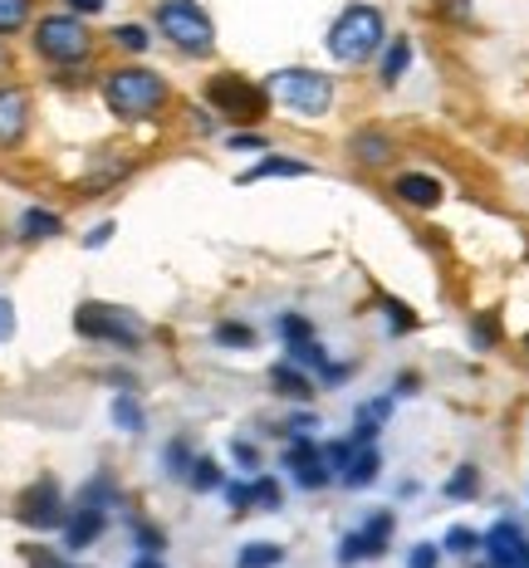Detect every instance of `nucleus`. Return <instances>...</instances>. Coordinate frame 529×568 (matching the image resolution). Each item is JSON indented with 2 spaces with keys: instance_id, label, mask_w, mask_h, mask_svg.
I'll return each mask as SVG.
<instances>
[{
  "instance_id": "f257e3e1",
  "label": "nucleus",
  "mask_w": 529,
  "mask_h": 568,
  "mask_svg": "<svg viewBox=\"0 0 529 568\" xmlns=\"http://www.w3.org/2000/svg\"><path fill=\"white\" fill-rule=\"evenodd\" d=\"M103 103H109L113 118L138 123V118H152L162 103H167V79L152 74V69H143V64L113 69V74L103 79Z\"/></svg>"
},
{
  "instance_id": "f03ea898",
  "label": "nucleus",
  "mask_w": 529,
  "mask_h": 568,
  "mask_svg": "<svg viewBox=\"0 0 529 568\" xmlns=\"http://www.w3.org/2000/svg\"><path fill=\"white\" fill-rule=\"evenodd\" d=\"M387 44V20L378 6H348L344 16L328 26V54L338 64H368Z\"/></svg>"
},
{
  "instance_id": "7ed1b4c3",
  "label": "nucleus",
  "mask_w": 529,
  "mask_h": 568,
  "mask_svg": "<svg viewBox=\"0 0 529 568\" xmlns=\"http://www.w3.org/2000/svg\"><path fill=\"white\" fill-rule=\"evenodd\" d=\"M157 30H162V40H172L176 50L192 54V59H206L216 50V26H211V16L196 6V0H162Z\"/></svg>"
},
{
  "instance_id": "20e7f679",
  "label": "nucleus",
  "mask_w": 529,
  "mask_h": 568,
  "mask_svg": "<svg viewBox=\"0 0 529 568\" xmlns=\"http://www.w3.org/2000/svg\"><path fill=\"white\" fill-rule=\"evenodd\" d=\"M74 328L93 343H113V348H138V343L147 338V324L133 310H123V304H99V300L79 304Z\"/></svg>"
},
{
  "instance_id": "39448f33",
  "label": "nucleus",
  "mask_w": 529,
  "mask_h": 568,
  "mask_svg": "<svg viewBox=\"0 0 529 568\" xmlns=\"http://www.w3.org/2000/svg\"><path fill=\"white\" fill-rule=\"evenodd\" d=\"M34 54L50 59L59 69H74L93 54V34L79 16H44L40 26H34Z\"/></svg>"
},
{
  "instance_id": "423d86ee",
  "label": "nucleus",
  "mask_w": 529,
  "mask_h": 568,
  "mask_svg": "<svg viewBox=\"0 0 529 568\" xmlns=\"http://www.w3.org/2000/svg\"><path fill=\"white\" fill-rule=\"evenodd\" d=\"M269 93H275L289 113L324 118L328 103H334V79L319 74V69H279V74H269Z\"/></svg>"
},
{
  "instance_id": "0eeeda50",
  "label": "nucleus",
  "mask_w": 529,
  "mask_h": 568,
  "mask_svg": "<svg viewBox=\"0 0 529 568\" xmlns=\"http://www.w3.org/2000/svg\"><path fill=\"white\" fill-rule=\"evenodd\" d=\"M265 99H269V89L251 84V79H241V74H216L206 84V103L221 118H231V123H261Z\"/></svg>"
},
{
  "instance_id": "6e6552de",
  "label": "nucleus",
  "mask_w": 529,
  "mask_h": 568,
  "mask_svg": "<svg viewBox=\"0 0 529 568\" xmlns=\"http://www.w3.org/2000/svg\"><path fill=\"white\" fill-rule=\"evenodd\" d=\"M64 515H69V505L54 476H40L34 485H26L16 500V519L30 529H64Z\"/></svg>"
},
{
  "instance_id": "1a4fd4ad",
  "label": "nucleus",
  "mask_w": 529,
  "mask_h": 568,
  "mask_svg": "<svg viewBox=\"0 0 529 568\" xmlns=\"http://www.w3.org/2000/svg\"><path fill=\"white\" fill-rule=\"evenodd\" d=\"M387 535H393V510H378L363 529L338 539V564H363V559H378Z\"/></svg>"
},
{
  "instance_id": "9d476101",
  "label": "nucleus",
  "mask_w": 529,
  "mask_h": 568,
  "mask_svg": "<svg viewBox=\"0 0 529 568\" xmlns=\"http://www.w3.org/2000/svg\"><path fill=\"white\" fill-rule=\"evenodd\" d=\"M285 470H289V480L299 485V490H324L328 480V466H324V452L309 442V436H294V446L285 452Z\"/></svg>"
},
{
  "instance_id": "9b49d317",
  "label": "nucleus",
  "mask_w": 529,
  "mask_h": 568,
  "mask_svg": "<svg viewBox=\"0 0 529 568\" xmlns=\"http://www.w3.org/2000/svg\"><path fill=\"white\" fill-rule=\"evenodd\" d=\"M480 544H486L490 568H529V539H525L520 525H510V519H500Z\"/></svg>"
},
{
  "instance_id": "f8f14e48",
  "label": "nucleus",
  "mask_w": 529,
  "mask_h": 568,
  "mask_svg": "<svg viewBox=\"0 0 529 568\" xmlns=\"http://www.w3.org/2000/svg\"><path fill=\"white\" fill-rule=\"evenodd\" d=\"M103 525H109V510H93V505L74 500L64 515V549H89V544L103 535Z\"/></svg>"
},
{
  "instance_id": "ddd939ff",
  "label": "nucleus",
  "mask_w": 529,
  "mask_h": 568,
  "mask_svg": "<svg viewBox=\"0 0 529 568\" xmlns=\"http://www.w3.org/2000/svg\"><path fill=\"white\" fill-rule=\"evenodd\" d=\"M30 128V99L26 89H0V148H16Z\"/></svg>"
},
{
  "instance_id": "4468645a",
  "label": "nucleus",
  "mask_w": 529,
  "mask_h": 568,
  "mask_svg": "<svg viewBox=\"0 0 529 568\" xmlns=\"http://www.w3.org/2000/svg\"><path fill=\"white\" fill-rule=\"evenodd\" d=\"M393 192L403 196L407 206H417V211L441 206V182H437V176H427V172H407V176H397Z\"/></svg>"
},
{
  "instance_id": "2eb2a0df",
  "label": "nucleus",
  "mask_w": 529,
  "mask_h": 568,
  "mask_svg": "<svg viewBox=\"0 0 529 568\" xmlns=\"http://www.w3.org/2000/svg\"><path fill=\"white\" fill-rule=\"evenodd\" d=\"M269 387H275L279 397H289V402H309L314 397V377L299 373V363H289V358L269 368Z\"/></svg>"
},
{
  "instance_id": "dca6fc26",
  "label": "nucleus",
  "mask_w": 529,
  "mask_h": 568,
  "mask_svg": "<svg viewBox=\"0 0 529 568\" xmlns=\"http://www.w3.org/2000/svg\"><path fill=\"white\" fill-rule=\"evenodd\" d=\"M378 470H383V456L373 452V446H353V456H348V466H344V476H338V485H348V490H363V485L378 480Z\"/></svg>"
},
{
  "instance_id": "f3484780",
  "label": "nucleus",
  "mask_w": 529,
  "mask_h": 568,
  "mask_svg": "<svg viewBox=\"0 0 529 568\" xmlns=\"http://www.w3.org/2000/svg\"><path fill=\"white\" fill-rule=\"evenodd\" d=\"M314 168L309 162H299V158H261L255 168H245L235 182L241 186H255V182H269V176H309Z\"/></svg>"
},
{
  "instance_id": "a211bd4d",
  "label": "nucleus",
  "mask_w": 529,
  "mask_h": 568,
  "mask_svg": "<svg viewBox=\"0 0 529 568\" xmlns=\"http://www.w3.org/2000/svg\"><path fill=\"white\" fill-rule=\"evenodd\" d=\"M20 241H54V235H64V221L54 216V211H44V206H26L20 211Z\"/></svg>"
},
{
  "instance_id": "6ab92c4d",
  "label": "nucleus",
  "mask_w": 529,
  "mask_h": 568,
  "mask_svg": "<svg viewBox=\"0 0 529 568\" xmlns=\"http://www.w3.org/2000/svg\"><path fill=\"white\" fill-rule=\"evenodd\" d=\"M348 152L363 162V168H383V162H393V138H383L378 128H363Z\"/></svg>"
},
{
  "instance_id": "aec40b11",
  "label": "nucleus",
  "mask_w": 529,
  "mask_h": 568,
  "mask_svg": "<svg viewBox=\"0 0 529 568\" xmlns=\"http://www.w3.org/2000/svg\"><path fill=\"white\" fill-rule=\"evenodd\" d=\"M113 422H118V432H128V436L147 432V412H143V402H138L133 393H118V397H113Z\"/></svg>"
},
{
  "instance_id": "412c9836",
  "label": "nucleus",
  "mask_w": 529,
  "mask_h": 568,
  "mask_svg": "<svg viewBox=\"0 0 529 568\" xmlns=\"http://www.w3.org/2000/svg\"><path fill=\"white\" fill-rule=\"evenodd\" d=\"M407 64H411V44L407 40H387L383 64H378V79H383V84H397V79L407 74Z\"/></svg>"
},
{
  "instance_id": "4be33fe9",
  "label": "nucleus",
  "mask_w": 529,
  "mask_h": 568,
  "mask_svg": "<svg viewBox=\"0 0 529 568\" xmlns=\"http://www.w3.org/2000/svg\"><path fill=\"white\" fill-rule=\"evenodd\" d=\"M186 485H192V490H221V485H226V476H221V466L211 456H196L192 460V470H186Z\"/></svg>"
},
{
  "instance_id": "5701e85b",
  "label": "nucleus",
  "mask_w": 529,
  "mask_h": 568,
  "mask_svg": "<svg viewBox=\"0 0 529 568\" xmlns=\"http://www.w3.org/2000/svg\"><path fill=\"white\" fill-rule=\"evenodd\" d=\"M279 559H285L279 544H245V549L235 554V568H275Z\"/></svg>"
},
{
  "instance_id": "b1692460",
  "label": "nucleus",
  "mask_w": 529,
  "mask_h": 568,
  "mask_svg": "<svg viewBox=\"0 0 529 568\" xmlns=\"http://www.w3.org/2000/svg\"><path fill=\"white\" fill-rule=\"evenodd\" d=\"M251 510H265V515L279 510V485L261 476V470H255V480H251Z\"/></svg>"
},
{
  "instance_id": "393cba45",
  "label": "nucleus",
  "mask_w": 529,
  "mask_h": 568,
  "mask_svg": "<svg viewBox=\"0 0 529 568\" xmlns=\"http://www.w3.org/2000/svg\"><path fill=\"white\" fill-rule=\"evenodd\" d=\"M30 10H34V0H0V34L26 30Z\"/></svg>"
},
{
  "instance_id": "a878e982",
  "label": "nucleus",
  "mask_w": 529,
  "mask_h": 568,
  "mask_svg": "<svg viewBox=\"0 0 529 568\" xmlns=\"http://www.w3.org/2000/svg\"><path fill=\"white\" fill-rule=\"evenodd\" d=\"M446 495H451V500H476V495H480V470L461 466L451 480H446Z\"/></svg>"
},
{
  "instance_id": "bb28decb",
  "label": "nucleus",
  "mask_w": 529,
  "mask_h": 568,
  "mask_svg": "<svg viewBox=\"0 0 529 568\" xmlns=\"http://www.w3.org/2000/svg\"><path fill=\"white\" fill-rule=\"evenodd\" d=\"M162 460H167V476H176V480H186V470H192V446L182 442V436H176V442L167 446V452H162Z\"/></svg>"
},
{
  "instance_id": "cd10ccee",
  "label": "nucleus",
  "mask_w": 529,
  "mask_h": 568,
  "mask_svg": "<svg viewBox=\"0 0 529 568\" xmlns=\"http://www.w3.org/2000/svg\"><path fill=\"white\" fill-rule=\"evenodd\" d=\"M113 44H118V50H128V54H143L147 50V26H118L113 30Z\"/></svg>"
},
{
  "instance_id": "c85d7f7f",
  "label": "nucleus",
  "mask_w": 529,
  "mask_h": 568,
  "mask_svg": "<svg viewBox=\"0 0 529 568\" xmlns=\"http://www.w3.org/2000/svg\"><path fill=\"white\" fill-rule=\"evenodd\" d=\"M26 564H30V568H79V564H69L64 554L44 549V544H26Z\"/></svg>"
},
{
  "instance_id": "c756f323",
  "label": "nucleus",
  "mask_w": 529,
  "mask_h": 568,
  "mask_svg": "<svg viewBox=\"0 0 529 568\" xmlns=\"http://www.w3.org/2000/svg\"><path fill=\"white\" fill-rule=\"evenodd\" d=\"M216 343H221V348H251L255 334L245 324H216Z\"/></svg>"
},
{
  "instance_id": "7c9ffc66",
  "label": "nucleus",
  "mask_w": 529,
  "mask_h": 568,
  "mask_svg": "<svg viewBox=\"0 0 529 568\" xmlns=\"http://www.w3.org/2000/svg\"><path fill=\"white\" fill-rule=\"evenodd\" d=\"M441 549L446 554H470V549H480V535H476V529H466V525H456L451 535H446Z\"/></svg>"
},
{
  "instance_id": "2f4dec72",
  "label": "nucleus",
  "mask_w": 529,
  "mask_h": 568,
  "mask_svg": "<svg viewBox=\"0 0 529 568\" xmlns=\"http://www.w3.org/2000/svg\"><path fill=\"white\" fill-rule=\"evenodd\" d=\"M470 343H476V348H490V343H500V324L490 314H480L476 324H470Z\"/></svg>"
},
{
  "instance_id": "473e14b6",
  "label": "nucleus",
  "mask_w": 529,
  "mask_h": 568,
  "mask_svg": "<svg viewBox=\"0 0 529 568\" xmlns=\"http://www.w3.org/2000/svg\"><path fill=\"white\" fill-rule=\"evenodd\" d=\"M383 310H387V324H393V334H407V328H417V314H411L407 304L383 300Z\"/></svg>"
},
{
  "instance_id": "72a5a7b5",
  "label": "nucleus",
  "mask_w": 529,
  "mask_h": 568,
  "mask_svg": "<svg viewBox=\"0 0 529 568\" xmlns=\"http://www.w3.org/2000/svg\"><path fill=\"white\" fill-rule=\"evenodd\" d=\"M133 535H138V549H143V554H162V549H167V539H162L157 525H143V519H138Z\"/></svg>"
},
{
  "instance_id": "f704fd0d",
  "label": "nucleus",
  "mask_w": 529,
  "mask_h": 568,
  "mask_svg": "<svg viewBox=\"0 0 529 568\" xmlns=\"http://www.w3.org/2000/svg\"><path fill=\"white\" fill-rule=\"evenodd\" d=\"M279 334H285V343H304V338H314V328H309V318L285 314V318H279Z\"/></svg>"
},
{
  "instance_id": "c9c22d12",
  "label": "nucleus",
  "mask_w": 529,
  "mask_h": 568,
  "mask_svg": "<svg viewBox=\"0 0 529 568\" xmlns=\"http://www.w3.org/2000/svg\"><path fill=\"white\" fill-rule=\"evenodd\" d=\"M221 495H226V500H231V510H251V485L226 480V485H221Z\"/></svg>"
},
{
  "instance_id": "e433bc0d",
  "label": "nucleus",
  "mask_w": 529,
  "mask_h": 568,
  "mask_svg": "<svg viewBox=\"0 0 529 568\" xmlns=\"http://www.w3.org/2000/svg\"><path fill=\"white\" fill-rule=\"evenodd\" d=\"M231 456H235V466H245V470H261V452H255L251 442H231Z\"/></svg>"
},
{
  "instance_id": "4c0bfd02",
  "label": "nucleus",
  "mask_w": 529,
  "mask_h": 568,
  "mask_svg": "<svg viewBox=\"0 0 529 568\" xmlns=\"http://www.w3.org/2000/svg\"><path fill=\"white\" fill-rule=\"evenodd\" d=\"M407 568H437V544H417L407 554Z\"/></svg>"
},
{
  "instance_id": "58836bf2",
  "label": "nucleus",
  "mask_w": 529,
  "mask_h": 568,
  "mask_svg": "<svg viewBox=\"0 0 529 568\" xmlns=\"http://www.w3.org/2000/svg\"><path fill=\"white\" fill-rule=\"evenodd\" d=\"M231 148H235V152H261V148H265V138H261V133H235V138H231Z\"/></svg>"
},
{
  "instance_id": "ea45409f",
  "label": "nucleus",
  "mask_w": 529,
  "mask_h": 568,
  "mask_svg": "<svg viewBox=\"0 0 529 568\" xmlns=\"http://www.w3.org/2000/svg\"><path fill=\"white\" fill-rule=\"evenodd\" d=\"M10 334H16V304L0 300V338H10Z\"/></svg>"
},
{
  "instance_id": "a19ab883",
  "label": "nucleus",
  "mask_w": 529,
  "mask_h": 568,
  "mask_svg": "<svg viewBox=\"0 0 529 568\" xmlns=\"http://www.w3.org/2000/svg\"><path fill=\"white\" fill-rule=\"evenodd\" d=\"M109 235H113V221H103V226H93L84 235V245H89V251H99V245H109Z\"/></svg>"
},
{
  "instance_id": "79ce46f5",
  "label": "nucleus",
  "mask_w": 529,
  "mask_h": 568,
  "mask_svg": "<svg viewBox=\"0 0 529 568\" xmlns=\"http://www.w3.org/2000/svg\"><path fill=\"white\" fill-rule=\"evenodd\" d=\"M69 10H74V16H99L103 6H109V0H64Z\"/></svg>"
},
{
  "instance_id": "37998d69",
  "label": "nucleus",
  "mask_w": 529,
  "mask_h": 568,
  "mask_svg": "<svg viewBox=\"0 0 529 568\" xmlns=\"http://www.w3.org/2000/svg\"><path fill=\"white\" fill-rule=\"evenodd\" d=\"M133 568H162V564H157V554H138Z\"/></svg>"
}]
</instances>
